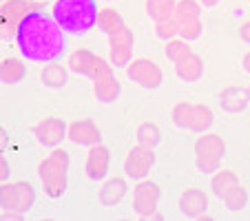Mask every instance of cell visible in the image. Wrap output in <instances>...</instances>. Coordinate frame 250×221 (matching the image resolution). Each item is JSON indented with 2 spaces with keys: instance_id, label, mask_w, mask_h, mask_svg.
Wrapping results in <instances>:
<instances>
[{
  "instance_id": "obj_18",
  "label": "cell",
  "mask_w": 250,
  "mask_h": 221,
  "mask_svg": "<svg viewBox=\"0 0 250 221\" xmlns=\"http://www.w3.org/2000/svg\"><path fill=\"white\" fill-rule=\"evenodd\" d=\"M128 193V186H126V179L124 177H109V179H102V186L98 190V199L102 206L111 208V206H118V203L124 201Z\"/></svg>"
},
{
  "instance_id": "obj_32",
  "label": "cell",
  "mask_w": 250,
  "mask_h": 221,
  "mask_svg": "<svg viewBox=\"0 0 250 221\" xmlns=\"http://www.w3.org/2000/svg\"><path fill=\"white\" fill-rule=\"evenodd\" d=\"M9 177H11V166H9V161H7L5 153L0 151V183L7 181Z\"/></svg>"
},
{
  "instance_id": "obj_26",
  "label": "cell",
  "mask_w": 250,
  "mask_h": 221,
  "mask_svg": "<svg viewBox=\"0 0 250 221\" xmlns=\"http://www.w3.org/2000/svg\"><path fill=\"white\" fill-rule=\"evenodd\" d=\"M177 0H146L144 7H146V14L153 22H162V20L170 18L175 11Z\"/></svg>"
},
{
  "instance_id": "obj_1",
  "label": "cell",
  "mask_w": 250,
  "mask_h": 221,
  "mask_svg": "<svg viewBox=\"0 0 250 221\" xmlns=\"http://www.w3.org/2000/svg\"><path fill=\"white\" fill-rule=\"evenodd\" d=\"M16 44L24 60L38 62V64L60 60L66 56V49H69L66 31L44 9L27 14L16 33Z\"/></svg>"
},
{
  "instance_id": "obj_22",
  "label": "cell",
  "mask_w": 250,
  "mask_h": 221,
  "mask_svg": "<svg viewBox=\"0 0 250 221\" xmlns=\"http://www.w3.org/2000/svg\"><path fill=\"white\" fill-rule=\"evenodd\" d=\"M27 78V64L20 58L9 56L0 60V82L2 84H18Z\"/></svg>"
},
{
  "instance_id": "obj_37",
  "label": "cell",
  "mask_w": 250,
  "mask_h": 221,
  "mask_svg": "<svg viewBox=\"0 0 250 221\" xmlns=\"http://www.w3.org/2000/svg\"><path fill=\"white\" fill-rule=\"evenodd\" d=\"M106 2H113V0H106Z\"/></svg>"
},
{
  "instance_id": "obj_7",
  "label": "cell",
  "mask_w": 250,
  "mask_h": 221,
  "mask_svg": "<svg viewBox=\"0 0 250 221\" xmlns=\"http://www.w3.org/2000/svg\"><path fill=\"white\" fill-rule=\"evenodd\" d=\"M66 66L76 76L89 78L91 82L104 73H113V64L109 58H102L91 49H73L71 53H66Z\"/></svg>"
},
{
  "instance_id": "obj_27",
  "label": "cell",
  "mask_w": 250,
  "mask_h": 221,
  "mask_svg": "<svg viewBox=\"0 0 250 221\" xmlns=\"http://www.w3.org/2000/svg\"><path fill=\"white\" fill-rule=\"evenodd\" d=\"M222 201L228 212H241L246 208V203H248V190H246L241 183H237L235 188H230L224 195Z\"/></svg>"
},
{
  "instance_id": "obj_14",
  "label": "cell",
  "mask_w": 250,
  "mask_h": 221,
  "mask_svg": "<svg viewBox=\"0 0 250 221\" xmlns=\"http://www.w3.org/2000/svg\"><path fill=\"white\" fill-rule=\"evenodd\" d=\"M109 166H111V151L109 146H104L102 141L95 146H91L86 153V161H84V173L86 179L91 181H102L109 175Z\"/></svg>"
},
{
  "instance_id": "obj_21",
  "label": "cell",
  "mask_w": 250,
  "mask_h": 221,
  "mask_svg": "<svg viewBox=\"0 0 250 221\" xmlns=\"http://www.w3.org/2000/svg\"><path fill=\"white\" fill-rule=\"evenodd\" d=\"M173 71L175 76L180 78L184 82H197L199 78L204 76V60L199 53L190 51L186 58H182L180 62H175L173 64Z\"/></svg>"
},
{
  "instance_id": "obj_40",
  "label": "cell",
  "mask_w": 250,
  "mask_h": 221,
  "mask_svg": "<svg viewBox=\"0 0 250 221\" xmlns=\"http://www.w3.org/2000/svg\"><path fill=\"white\" fill-rule=\"evenodd\" d=\"M248 2H250V0H248Z\"/></svg>"
},
{
  "instance_id": "obj_30",
  "label": "cell",
  "mask_w": 250,
  "mask_h": 221,
  "mask_svg": "<svg viewBox=\"0 0 250 221\" xmlns=\"http://www.w3.org/2000/svg\"><path fill=\"white\" fill-rule=\"evenodd\" d=\"M177 29H180V38L193 42V40L202 38L204 22H202V18H186V20H180V22H177Z\"/></svg>"
},
{
  "instance_id": "obj_15",
  "label": "cell",
  "mask_w": 250,
  "mask_h": 221,
  "mask_svg": "<svg viewBox=\"0 0 250 221\" xmlns=\"http://www.w3.org/2000/svg\"><path fill=\"white\" fill-rule=\"evenodd\" d=\"M66 140H71L76 146H91L100 144L102 141V131L98 128V124L89 118H82V120H73L66 128Z\"/></svg>"
},
{
  "instance_id": "obj_3",
  "label": "cell",
  "mask_w": 250,
  "mask_h": 221,
  "mask_svg": "<svg viewBox=\"0 0 250 221\" xmlns=\"http://www.w3.org/2000/svg\"><path fill=\"white\" fill-rule=\"evenodd\" d=\"M69 164H71V155L62 146L51 148V153L38 161L36 173H38L40 188H42L47 199L64 197L66 186H69Z\"/></svg>"
},
{
  "instance_id": "obj_25",
  "label": "cell",
  "mask_w": 250,
  "mask_h": 221,
  "mask_svg": "<svg viewBox=\"0 0 250 221\" xmlns=\"http://www.w3.org/2000/svg\"><path fill=\"white\" fill-rule=\"evenodd\" d=\"M135 140H137V144H144L148 148H157L162 144V131L153 122H142L135 128Z\"/></svg>"
},
{
  "instance_id": "obj_11",
  "label": "cell",
  "mask_w": 250,
  "mask_h": 221,
  "mask_svg": "<svg viewBox=\"0 0 250 221\" xmlns=\"http://www.w3.org/2000/svg\"><path fill=\"white\" fill-rule=\"evenodd\" d=\"M106 38H109L111 64L126 69V64L135 58V36H133V29L128 24H122L118 31L109 33Z\"/></svg>"
},
{
  "instance_id": "obj_39",
  "label": "cell",
  "mask_w": 250,
  "mask_h": 221,
  "mask_svg": "<svg viewBox=\"0 0 250 221\" xmlns=\"http://www.w3.org/2000/svg\"><path fill=\"white\" fill-rule=\"evenodd\" d=\"M0 5H2V0H0Z\"/></svg>"
},
{
  "instance_id": "obj_16",
  "label": "cell",
  "mask_w": 250,
  "mask_h": 221,
  "mask_svg": "<svg viewBox=\"0 0 250 221\" xmlns=\"http://www.w3.org/2000/svg\"><path fill=\"white\" fill-rule=\"evenodd\" d=\"M177 206H180L182 215L188 219H204L208 210V195L197 186H190V188L182 190Z\"/></svg>"
},
{
  "instance_id": "obj_20",
  "label": "cell",
  "mask_w": 250,
  "mask_h": 221,
  "mask_svg": "<svg viewBox=\"0 0 250 221\" xmlns=\"http://www.w3.org/2000/svg\"><path fill=\"white\" fill-rule=\"evenodd\" d=\"M40 82L51 91H60L69 84V66L60 64V60L56 62H47L40 69Z\"/></svg>"
},
{
  "instance_id": "obj_35",
  "label": "cell",
  "mask_w": 250,
  "mask_h": 221,
  "mask_svg": "<svg viewBox=\"0 0 250 221\" xmlns=\"http://www.w3.org/2000/svg\"><path fill=\"white\" fill-rule=\"evenodd\" d=\"M241 69H244L246 73L250 76V51H246V53H244V58H241Z\"/></svg>"
},
{
  "instance_id": "obj_17",
  "label": "cell",
  "mask_w": 250,
  "mask_h": 221,
  "mask_svg": "<svg viewBox=\"0 0 250 221\" xmlns=\"http://www.w3.org/2000/svg\"><path fill=\"white\" fill-rule=\"evenodd\" d=\"M248 104H250V93L244 86L230 84L219 91V106H222L226 113H230V115L244 113L246 108H248Z\"/></svg>"
},
{
  "instance_id": "obj_19",
  "label": "cell",
  "mask_w": 250,
  "mask_h": 221,
  "mask_svg": "<svg viewBox=\"0 0 250 221\" xmlns=\"http://www.w3.org/2000/svg\"><path fill=\"white\" fill-rule=\"evenodd\" d=\"M122 93V84L115 78V73H104L93 80V95L102 104H113Z\"/></svg>"
},
{
  "instance_id": "obj_13",
  "label": "cell",
  "mask_w": 250,
  "mask_h": 221,
  "mask_svg": "<svg viewBox=\"0 0 250 221\" xmlns=\"http://www.w3.org/2000/svg\"><path fill=\"white\" fill-rule=\"evenodd\" d=\"M66 128H69V124L62 118H42L33 126V137L44 148H56L66 140Z\"/></svg>"
},
{
  "instance_id": "obj_2",
  "label": "cell",
  "mask_w": 250,
  "mask_h": 221,
  "mask_svg": "<svg viewBox=\"0 0 250 221\" xmlns=\"http://www.w3.org/2000/svg\"><path fill=\"white\" fill-rule=\"evenodd\" d=\"M98 0H56L51 16L71 36H84L95 27L98 20Z\"/></svg>"
},
{
  "instance_id": "obj_4",
  "label": "cell",
  "mask_w": 250,
  "mask_h": 221,
  "mask_svg": "<svg viewBox=\"0 0 250 221\" xmlns=\"http://www.w3.org/2000/svg\"><path fill=\"white\" fill-rule=\"evenodd\" d=\"M170 120H173L175 128L180 131H190V133H206L215 124V113L206 104H195L188 100H182L173 106L170 111Z\"/></svg>"
},
{
  "instance_id": "obj_31",
  "label": "cell",
  "mask_w": 250,
  "mask_h": 221,
  "mask_svg": "<svg viewBox=\"0 0 250 221\" xmlns=\"http://www.w3.org/2000/svg\"><path fill=\"white\" fill-rule=\"evenodd\" d=\"M155 36L160 40H170L180 36V29H177V20L170 16V18L162 20V22H155Z\"/></svg>"
},
{
  "instance_id": "obj_29",
  "label": "cell",
  "mask_w": 250,
  "mask_h": 221,
  "mask_svg": "<svg viewBox=\"0 0 250 221\" xmlns=\"http://www.w3.org/2000/svg\"><path fill=\"white\" fill-rule=\"evenodd\" d=\"M190 51H193V49H190V42H188V40H184V38H180V36H177V38L166 40L164 53H166V58H168L173 64H175V62H180L182 58H186Z\"/></svg>"
},
{
  "instance_id": "obj_10",
  "label": "cell",
  "mask_w": 250,
  "mask_h": 221,
  "mask_svg": "<svg viewBox=\"0 0 250 221\" xmlns=\"http://www.w3.org/2000/svg\"><path fill=\"white\" fill-rule=\"evenodd\" d=\"M160 199H162V188L157 186L155 181L151 179H140L133 188V195H131V206H133V212L142 219H151L153 215L157 212L160 208Z\"/></svg>"
},
{
  "instance_id": "obj_34",
  "label": "cell",
  "mask_w": 250,
  "mask_h": 221,
  "mask_svg": "<svg viewBox=\"0 0 250 221\" xmlns=\"http://www.w3.org/2000/svg\"><path fill=\"white\" fill-rule=\"evenodd\" d=\"M7 144H9V133H7V128L0 126V151H5Z\"/></svg>"
},
{
  "instance_id": "obj_23",
  "label": "cell",
  "mask_w": 250,
  "mask_h": 221,
  "mask_svg": "<svg viewBox=\"0 0 250 221\" xmlns=\"http://www.w3.org/2000/svg\"><path fill=\"white\" fill-rule=\"evenodd\" d=\"M239 183V175L232 168H219L210 175V193L217 199H224V195Z\"/></svg>"
},
{
  "instance_id": "obj_12",
  "label": "cell",
  "mask_w": 250,
  "mask_h": 221,
  "mask_svg": "<svg viewBox=\"0 0 250 221\" xmlns=\"http://www.w3.org/2000/svg\"><path fill=\"white\" fill-rule=\"evenodd\" d=\"M155 166V148H148L144 144H135L128 151L126 160H124V173H126L128 179H140L148 177V173Z\"/></svg>"
},
{
  "instance_id": "obj_6",
  "label": "cell",
  "mask_w": 250,
  "mask_h": 221,
  "mask_svg": "<svg viewBox=\"0 0 250 221\" xmlns=\"http://www.w3.org/2000/svg\"><path fill=\"white\" fill-rule=\"evenodd\" d=\"M42 2L38 0H2L0 5V40L2 42H11L16 40L18 27L27 14L36 9H42Z\"/></svg>"
},
{
  "instance_id": "obj_24",
  "label": "cell",
  "mask_w": 250,
  "mask_h": 221,
  "mask_svg": "<svg viewBox=\"0 0 250 221\" xmlns=\"http://www.w3.org/2000/svg\"><path fill=\"white\" fill-rule=\"evenodd\" d=\"M122 24H126L124 22V18H122V14L120 11H115V9H111V7H102V9L98 11V20H95V27L100 29L102 33H113V31H118Z\"/></svg>"
},
{
  "instance_id": "obj_28",
  "label": "cell",
  "mask_w": 250,
  "mask_h": 221,
  "mask_svg": "<svg viewBox=\"0 0 250 221\" xmlns=\"http://www.w3.org/2000/svg\"><path fill=\"white\" fill-rule=\"evenodd\" d=\"M202 11H204V5L199 0H177L173 18L177 20V22L186 20V18H202Z\"/></svg>"
},
{
  "instance_id": "obj_8",
  "label": "cell",
  "mask_w": 250,
  "mask_h": 221,
  "mask_svg": "<svg viewBox=\"0 0 250 221\" xmlns=\"http://www.w3.org/2000/svg\"><path fill=\"white\" fill-rule=\"evenodd\" d=\"M36 203V188L29 181H2L0 183V208L27 215Z\"/></svg>"
},
{
  "instance_id": "obj_5",
  "label": "cell",
  "mask_w": 250,
  "mask_h": 221,
  "mask_svg": "<svg viewBox=\"0 0 250 221\" xmlns=\"http://www.w3.org/2000/svg\"><path fill=\"white\" fill-rule=\"evenodd\" d=\"M224 155H226V141L219 133H199L195 141V166L199 173L212 175L215 170H219Z\"/></svg>"
},
{
  "instance_id": "obj_9",
  "label": "cell",
  "mask_w": 250,
  "mask_h": 221,
  "mask_svg": "<svg viewBox=\"0 0 250 221\" xmlns=\"http://www.w3.org/2000/svg\"><path fill=\"white\" fill-rule=\"evenodd\" d=\"M126 78L146 91H155L164 84V71L151 58H133L126 64Z\"/></svg>"
},
{
  "instance_id": "obj_38",
  "label": "cell",
  "mask_w": 250,
  "mask_h": 221,
  "mask_svg": "<svg viewBox=\"0 0 250 221\" xmlns=\"http://www.w3.org/2000/svg\"><path fill=\"white\" fill-rule=\"evenodd\" d=\"M248 93H250V86H248Z\"/></svg>"
},
{
  "instance_id": "obj_36",
  "label": "cell",
  "mask_w": 250,
  "mask_h": 221,
  "mask_svg": "<svg viewBox=\"0 0 250 221\" xmlns=\"http://www.w3.org/2000/svg\"><path fill=\"white\" fill-rule=\"evenodd\" d=\"M199 2H202L204 7H217L222 0H199Z\"/></svg>"
},
{
  "instance_id": "obj_33",
  "label": "cell",
  "mask_w": 250,
  "mask_h": 221,
  "mask_svg": "<svg viewBox=\"0 0 250 221\" xmlns=\"http://www.w3.org/2000/svg\"><path fill=\"white\" fill-rule=\"evenodd\" d=\"M239 36L246 44H250V20H246V22L239 27Z\"/></svg>"
}]
</instances>
